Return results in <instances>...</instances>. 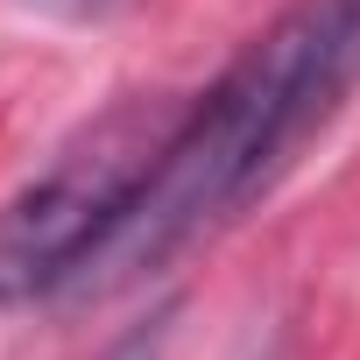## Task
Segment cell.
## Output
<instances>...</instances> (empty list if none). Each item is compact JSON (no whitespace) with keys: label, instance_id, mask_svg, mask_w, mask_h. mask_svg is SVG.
Masks as SVG:
<instances>
[{"label":"cell","instance_id":"6da1fadb","mask_svg":"<svg viewBox=\"0 0 360 360\" xmlns=\"http://www.w3.org/2000/svg\"><path fill=\"white\" fill-rule=\"evenodd\" d=\"M176 120H184V106L169 99H120L36 184H22L0 205V311H22L57 297L64 283H85V269L106 255L127 205L141 198Z\"/></svg>","mask_w":360,"mask_h":360},{"label":"cell","instance_id":"7a4b0ae2","mask_svg":"<svg viewBox=\"0 0 360 360\" xmlns=\"http://www.w3.org/2000/svg\"><path fill=\"white\" fill-rule=\"evenodd\" d=\"M162 339H169V311H162V318H148L141 332H127L106 360H162Z\"/></svg>","mask_w":360,"mask_h":360},{"label":"cell","instance_id":"3957f363","mask_svg":"<svg viewBox=\"0 0 360 360\" xmlns=\"http://www.w3.org/2000/svg\"><path fill=\"white\" fill-rule=\"evenodd\" d=\"M29 8H43V15H57V22H106V15L134 8V0H29Z\"/></svg>","mask_w":360,"mask_h":360}]
</instances>
